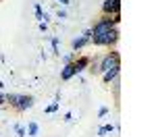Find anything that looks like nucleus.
Segmentation results:
<instances>
[{"instance_id":"f257e3e1","label":"nucleus","mask_w":156,"mask_h":137,"mask_svg":"<svg viewBox=\"0 0 156 137\" xmlns=\"http://www.w3.org/2000/svg\"><path fill=\"white\" fill-rule=\"evenodd\" d=\"M4 100L12 110L19 112V114L27 112L34 106V96H29V94H4Z\"/></svg>"},{"instance_id":"f03ea898","label":"nucleus","mask_w":156,"mask_h":137,"mask_svg":"<svg viewBox=\"0 0 156 137\" xmlns=\"http://www.w3.org/2000/svg\"><path fill=\"white\" fill-rule=\"evenodd\" d=\"M119 37H121L119 27H112V29H108L106 33L94 36L92 39H90V44H94V46H98V48H115L117 42H119Z\"/></svg>"},{"instance_id":"7ed1b4c3","label":"nucleus","mask_w":156,"mask_h":137,"mask_svg":"<svg viewBox=\"0 0 156 137\" xmlns=\"http://www.w3.org/2000/svg\"><path fill=\"white\" fill-rule=\"evenodd\" d=\"M119 23H121V15H102L94 23V27H90L92 29V37L100 36V33H106L112 27H119Z\"/></svg>"},{"instance_id":"20e7f679","label":"nucleus","mask_w":156,"mask_h":137,"mask_svg":"<svg viewBox=\"0 0 156 137\" xmlns=\"http://www.w3.org/2000/svg\"><path fill=\"white\" fill-rule=\"evenodd\" d=\"M119 64H121V52L115 48H110V52L98 56V71H100V75L104 71H108V69H112V67H119Z\"/></svg>"},{"instance_id":"39448f33","label":"nucleus","mask_w":156,"mask_h":137,"mask_svg":"<svg viewBox=\"0 0 156 137\" xmlns=\"http://www.w3.org/2000/svg\"><path fill=\"white\" fill-rule=\"evenodd\" d=\"M90 39H92V29H85L81 36H77L75 39L71 42V48H73V52H77V50H81V48H85L87 44H90Z\"/></svg>"},{"instance_id":"423d86ee","label":"nucleus","mask_w":156,"mask_h":137,"mask_svg":"<svg viewBox=\"0 0 156 137\" xmlns=\"http://www.w3.org/2000/svg\"><path fill=\"white\" fill-rule=\"evenodd\" d=\"M102 15H121V0H104Z\"/></svg>"},{"instance_id":"0eeeda50","label":"nucleus","mask_w":156,"mask_h":137,"mask_svg":"<svg viewBox=\"0 0 156 137\" xmlns=\"http://www.w3.org/2000/svg\"><path fill=\"white\" fill-rule=\"evenodd\" d=\"M87 67H90V56H75V60H73V69H75V77L77 75H81L83 71H87Z\"/></svg>"},{"instance_id":"6e6552de","label":"nucleus","mask_w":156,"mask_h":137,"mask_svg":"<svg viewBox=\"0 0 156 137\" xmlns=\"http://www.w3.org/2000/svg\"><path fill=\"white\" fill-rule=\"evenodd\" d=\"M119 75H121V64H119V67H112V69H108V71H104V73L100 75V77H102V81H104V83L108 85V83H110V81H115Z\"/></svg>"},{"instance_id":"1a4fd4ad","label":"nucleus","mask_w":156,"mask_h":137,"mask_svg":"<svg viewBox=\"0 0 156 137\" xmlns=\"http://www.w3.org/2000/svg\"><path fill=\"white\" fill-rule=\"evenodd\" d=\"M73 77H75V69H73V62H69V64H65V67L60 69V79H62V81H69Z\"/></svg>"},{"instance_id":"9d476101","label":"nucleus","mask_w":156,"mask_h":137,"mask_svg":"<svg viewBox=\"0 0 156 137\" xmlns=\"http://www.w3.org/2000/svg\"><path fill=\"white\" fill-rule=\"evenodd\" d=\"M119 127L117 125H112V123H108V125H102L100 129H98V137H106L108 133H115Z\"/></svg>"},{"instance_id":"9b49d317","label":"nucleus","mask_w":156,"mask_h":137,"mask_svg":"<svg viewBox=\"0 0 156 137\" xmlns=\"http://www.w3.org/2000/svg\"><path fill=\"white\" fill-rule=\"evenodd\" d=\"M25 133H27V137H36L37 133H40V125H37L36 121H29L27 127H25Z\"/></svg>"},{"instance_id":"f8f14e48","label":"nucleus","mask_w":156,"mask_h":137,"mask_svg":"<svg viewBox=\"0 0 156 137\" xmlns=\"http://www.w3.org/2000/svg\"><path fill=\"white\" fill-rule=\"evenodd\" d=\"M108 85L112 87V94H115V100H119V91H121V79L117 77V79H115V81H110Z\"/></svg>"},{"instance_id":"ddd939ff","label":"nucleus","mask_w":156,"mask_h":137,"mask_svg":"<svg viewBox=\"0 0 156 137\" xmlns=\"http://www.w3.org/2000/svg\"><path fill=\"white\" fill-rule=\"evenodd\" d=\"M15 133H17L19 137H27V133H25V127H23V125H19V123L15 125Z\"/></svg>"},{"instance_id":"4468645a","label":"nucleus","mask_w":156,"mask_h":137,"mask_svg":"<svg viewBox=\"0 0 156 137\" xmlns=\"http://www.w3.org/2000/svg\"><path fill=\"white\" fill-rule=\"evenodd\" d=\"M58 106H60V102L56 100V102H52L50 106H46V112H48V114H52V112H56V110H58Z\"/></svg>"},{"instance_id":"2eb2a0df","label":"nucleus","mask_w":156,"mask_h":137,"mask_svg":"<svg viewBox=\"0 0 156 137\" xmlns=\"http://www.w3.org/2000/svg\"><path fill=\"white\" fill-rule=\"evenodd\" d=\"M50 44H52V52L58 56V54H60V52H58V37H52V39H50Z\"/></svg>"},{"instance_id":"dca6fc26","label":"nucleus","mask_w":156,"mask_h":137,"mask_svg":"<svg viewBox=\"0 0 156 137\" xmlns=\"http://www.w3.org/2000/svg\"><path fill=\"white\" fill-rule=\"evenodd\" d=\"M75 56H77V52H69V54H65V58H62V60H65V64L73 62V60H75Z\"/></svg>"},{"instance_id":"f3484780","label":"nucleus","mask_w":156,"mask_h":137,"mask_svg":"<svg viewBox=\"0 0 156 137\" xmlns=\"http://www.w3.org/2000/svg\"><path fill=\"white\" fill-rule=\"evenodd\" d=\"M36 19H44V15H42V4H36Z\"/></svg>"},{"instance_id":"a211bd4d","label":"nucleus","mask_w":156,"mask_h":137,"mask_svg":"<svg viewBox=\"0 0 156 137\" xmlns=\"http://www.w3.org/2000/svg\"><path fill=\"white\" fill-rule=\"evenodd\" d=\"M106 114H108V108H106V106H102V108L98 110V116H100V118H104Z\"/></svg>"},{"instance_id":"6ab92c4d","label":"nucleus","mask_w":156,"mask_h":137,"mask_svg":"<svg viewBox=\"0 0 156 137\" xmlns=\"http://www.w3.org/2000/svg\"><path fill=\"white\" fill-rule=\"evenodd\" d=\"M56 4H62V6H69L71 4V0H54Z\"/></svg>"},{"instance_id":"aec40b11","label":"nucleus","mask_w":156,"mask_h":137,"mask_svg":"<svg viewBox=\"0 0 156 137\" xmlns=\"http://www.w3.org/2000/svg\"><path fill=\"white\" fill-rule=\"evenodd\" d=\"M4 104H6V100H4V94H2V91H0V108H2V106H4Z\"/></svg>"},{"instance_id":"412c9836","label":"nucleus","mask_w":156,"mask_h":137,"mask_svg":"<svg viewBox=\"0 0 156 137\" xmlns=\"http://www.w3.org/2000/svg\"><path fill=\"white\" fill-rule=\"evenodd\" d=\"M40 29H42V31H46V29H48V25H46V21H40Z\"/></svg>"},{"instance_id":"4be33fe9","label":"nucleus","mask_w":156,"mask_h":137,"mask_svg":"<svg viewBox=\"0 0 156 137\" xmlns=\"http://www.w3.org/2000/svg\"><path fill=\"white\" fill-rule=\"evenodd\" d=\"M65 121H67V123H71V121H73V114H71V112H67V114H65Z\"/></svg>"}]
</instances>
